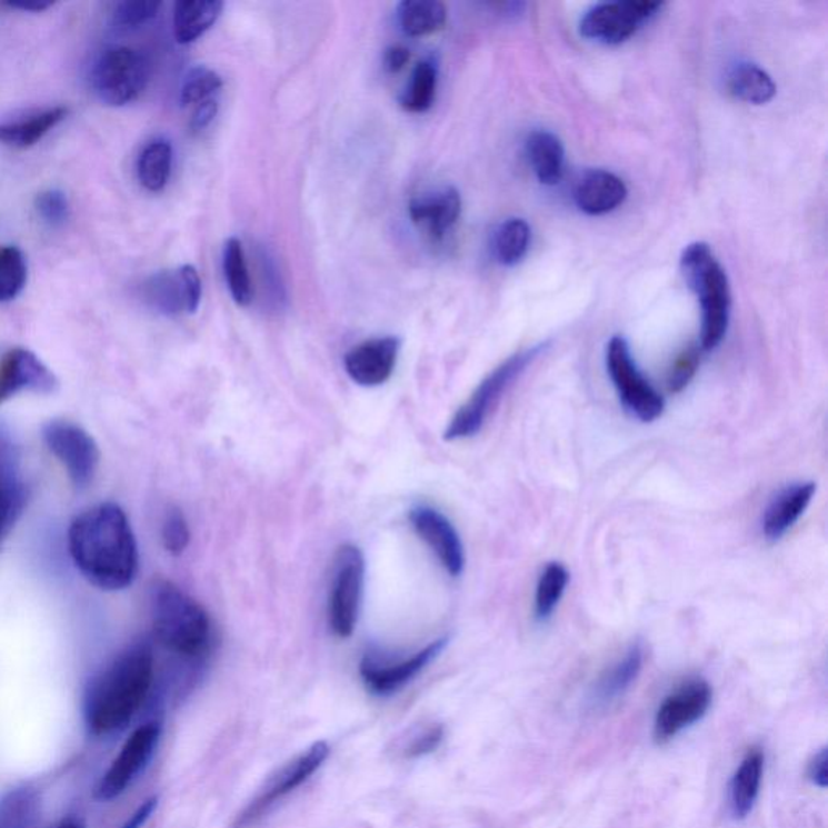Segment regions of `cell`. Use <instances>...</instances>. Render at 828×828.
Segmentation results:
<instances>
[{
    "label": "cell",
    "mask_w": 828,
    "mask_h": 828,
    "mask_svg": "<svg viewBox=\"0 0 828 828\" xmlns=\"http://www.w3.org/2000/svg\"><path fill=\"white\" fill-rule=\"evenodd\" d=\"M408 215H410L411 222L431 240H443L460 219V193L449 187L416 197L408 206Z\"/></svg>",
    "instance_id": "d6986e66"
},
{
    "label": "cell",
    "mask_w": 828,
    "mask_h": 828,
    "mask_svg": "<svg viewBox=\"0 0 828 828\" xmlns=\"http://www.w3.org/2000/svg\"><path fill=\"white\" fill-rule=\"evenodd\" d=\"M151 620L156 641L184 659H202L211 648L212 625L204 607L167 579L151 586Z\"/></svg>",
    "instance_id": "3957f363"
},
{
    "label": "cell",
    "mask_w": 828,
    "mask_h": 828,
    "mask_svg": "<svg viewBox=\"0 0 828 828\" xmlns=\"http://www.w3.org/2000/svg\"><path fill=\"white\" fill-rule=\"evenodd\" d=\"M437 90V67L432 60H422L411 74L410 84L401 98V106L410 112L422 113L431 109Z\"/></svg>",
    "instance_id": "e575fe53"
},
{
    "label": "cell",
    "mask_w": 828,
    "mask_h": 828,
    "mask_svg": "<svg viewBox=\"0 0 828 828\" xmlns=\"http://www.w3.org/2000/svg\"><path fill=\"white\" fill-rule=\"evenodd\" d=\"M217 110H219V102H217V99H209V101L197 106L193 117H191V128H193L194 131H201L204 130L206 127L211 126L212 120L216 119Z\"/></svg>",
    "instance_id": "ee69618b"
},
{
    "label": "cell",
    "mask_w": 828,
    "mask_h": 828,
    "mask_svg": "<svg viewBox=\"0 0 828 828\" xmlns=\"http://www.w3.org/2000/svg\"><path fill=\"white\" fill-rule=\"evenodd\" d=\"M223 273L235 303L248 307L252 301V286L243 245L237 238L227 240L223 248Z\"/></svg>",
    "instance_id": "d6a6232c"
},
{
    "label": "cell",
    "mask_w": 828,
    "mask_h": 828,
    "mask_svg": "<svg viewBox=\"0 0 828 828\" xmlns=\"http://www.w3.org/2000/svg\"><path fill=\"white\" fill-rule=\"evenodd\" d=\"M408 60H410V51L407 48L392 46L383 54V67H386L387 72L397 73L407 66Z\"/></svg>",
    "instance_id": "f6af8a7d"
},
{
    "label": "cell",
    "mask_w": 828,
    "mask_h": 828,
    "mask_svg": "<svg viewBox=\"0 0 828 828\" xmlns=\"http://www.w3.org/2000/svg\"><path fill=\"white\" fill-rule=\"evenodd\" d=\"M645 664V649L642 646L632 645L625 654L624 659L618 660L610 670L600 677L592 691V702L597 707L610 706L620 699L631 685L638 680Z\"/></svg>",
    "instance_id": "603a6c76"
},
{
    "label": "cell",
    "mask_w": 828,
    "mask_h": 828,
    "mask_svg": "<svg viewBox=\"0 0 828 828\" xmlns=\"http://www.w3.org/2000/svg\"><path fill=\"white\" fill-rule=\"evenodd\" d=\"M366 561L357 546L345 543L333 557L330 582L329 627L339 638H350L358 625L365 589Z\"/></svg>",
    "instance_id": "52a82bcc"
},
{
    "label": "cell",
    "mask_w": 828,
    "mask_h": 828,
    "mask_svg": "<svg viewBox=\"0 0 828 828\" xmlns=\"http://www.w3.org/2000/svg\"><path fill=\"white\" fill-rule=\"evenodd\" d=\"M69 546L78 570L96 588L122 591L137 577V539L119 505H96L78 515L70 526Z\"/></svg>",
    "instance_id": "6da1fadb"
},
{
    "label": "cell",
    "mask_w": 828,
    "mask_h": 828,
    "mask_svg": "<svg viewBox=\"0 0 828 828\" xmlns=\"http://www.w3.org/2000/svg\"><path fill=\"white\" fill-rule=\"evenodd\" d=\"M442 727L426 728V730L422 731L421 735H418V737L413 738V741L410 742V746H407V749H405V751H407L408 757L429 755V752L436 751V749L439 748L440 742H442Z\"/></svg>",
    "instance_id": "b9f144b4"
},
{
    "label": "cell",
    "mask_w": 828,
    "mask_h": 828,
    "mask_svg": "<svg viewBox=\"0 0 828 828\" xmlns=\"http://www.w3.org/2000/svg\"><path fill=\"white\" fill-rule=\"evenodd\" d=\"M172 146L166 140H154L144 146L138 156V180L146 190L158 193L169 183L172 173Z\"/></svg>",
    "instance_id": "f546056e"
},
{
    "label": "cell",
    "mask_w": 828,
    "mask_h": 828,
    "mask_svg": "<svg viewBox=\"0 0 828 828\" xmlns=\"http://www.w3.org/2000/svg\"><path fill=\"white\" fill-rule=\"evenodd\" d=\"M7 7H10V9L13 10H23V12H44V10H48L49 7H52V3H7Z\"/></svg>",
    "instance_id": "7dc6e473"
},
{
    "label": "cell",
    "mask_w": 828,
    "mask_h": 828,
    "mask_svg": "<svg viewBox=\"0 0 828 828\" xmlns=\"http://www.w3.org/2000/svg\"><path fill=\"white\" fill-rule=\"evenodd\" d=\"M191 532L187 518L180 508L167 510L162 522V543L170 556L179 557L190 546Z\"/></svg>",
    "instance_id": "ab89813d"
},
{
    "label": "cell",
    "mask_w": 828,
    "mask_h": 828,
    "mask_svg": "<svg viewBox=\"0 0 828 828\" xmlns=\"http://www.w3.org/2000/svg\"><path fill=\"white\" fill-rule=\"evenodd\" d=\"M808 777L816 787L826 790L828 787V749L822 748L809 762Z\"/></svg>",
    "instance_id": "7bdbcfd3"
},
{
    "label": "cell",
    "mask_w": 828,
    "mask_h": 828,
    "mask_svg": "<svg viewBox=\"0 0 828 828\" xmlns=\"http://www.w3.org/2000/svg\"><path fill=\"white\" fill-rule=\"evenodd\" d=\"M91 88L99 101L122 108L140 98L149 80L148 60L126 46L109 48L91 67Z\"/></svg>",
    "instance_id": "8992f818"
},
{
    "label": "cell",
    "mask_w": 828,
    "mask_h": 828,
    "mask_svg": "<svg viewBox=\"0 0 828 828\" xmlns=\"http://www.w3.org/2000/svg\"><path fill=\"white\" fill-rule=\"evenodd\" d=\"M28 266L17 247H0V303L16 300L27 286Z\"/></svg>",
    "instance_id": "d590c367"
},
{
    "label": "cell",
    "mask_w": 828,
    "mask_h": 828,
    "mask_svg": "<svg viewBox=\"0 0 828 828\" xmlns=\"http://www.w3.org/2000/svg\"><path fill=\"white\" fill-rule=\"evenodd\" d=\"M408 518L416 535L428 543L449 575L460 577L467 563L465 547L449 518L429 505H416L408 513Z\"/></svg>",
    "instance_id": "2e32d148"
},
{
    "label": "cell",
    "mask_w": 828,
    "mask_h": 828,
    "mask_svg": "<svg viewBox=\"0 0 828 828\" xmlns=\"http://www.w3.org/2000/svg\"><path fill=\"white\" fill-rule=\"evenodd\" d=\"M401 342L397 337L366 340L345 357V371L361 387H378L392 378Z\"/></svg>",
    "instance_id": "ac0fdd59"
},
{
    "label": "cell",
    "mask_w": 828,
    "mask_h": 828,
    "mask_svg": "<svg viewBox=\"0 0 828 828\" xmlns=\"http://www.w3.org/2000/svg\"><path fill=\"white\" fill-rule=\"evenodd\" d=\"M201 279L193 266L152 273L141 283V298L149 308L169 318L193 315L201 303Z\"/></svg>",
    "instance_id": "8fae6325"
},
{
    "label": "cell",
    "mask_w": 828,
    "mask_h": 828,
    "mask_svg": "<svg viewBox=\"0 0 828 828\" xmlns=\"http://www.w3.org/2000/svg\"><path fill=\"white\" fill-rule=\"evenodd\" d=\"M681 272L686 283L699 298L702 311V350H716L730 322L731 293L727 273L709 245H689L681 256Z\"/></svg>",
    "instance_id": "277c9868"
},
{
    "label": "cell",
    "mask_w": 828,
    "mask_h": 828,
    "mask_svg": "<svg viewBox=\"0 0 828 828\" xmlns=\"http://www.w3.org/2000/svg\"><path fill=\"white\" fill-rule=\"evenodd\" d=\"M712 704V688L701 678L686 681L677 691L660 704L654 721V738L657 742L670 741L685 728L702 719Z\"/></svg>",
    "instance_id": "9a60e30c"
},
{
    "label": "cell",
    "mask_w": 828,
    "mask_h": 828,
    "mask_svg": "<svg viewBox=\"0 0 828 828\" xmlns=\"http://www.w3.org/2000/svg\"><path fill=\"white\" fill-rule=\"evenodd\" d=\"M34 209L42 223L59 229L70 217V201L62 190L51 188V190L41 191L34 199Z\"/></svg>",
    "instance_id": "f35d334b"
},
{
    "label": "cell",
    "mask_w": 828,
    "mask_h": 828,
    "mask_svg": "<svg viewBox=\"0 0 828 828\" xmlns=\"http://www.w3.org/2000/svg\"><path fill=\"white\" fill-rule=\"evenodd\" d=\"M607 369L621 403L639 421L652 422L664 415L666 400L639 372L624 337H613L607 345Z\"/></svg>",
    "instance_id": "ba28073f"
},
{
    "label": "cell",
    "mask_w": 828,
    "mask_h": 828,
    "mask_svg": "<svg viewBox=\"0 0 828 828\" xmlns=\"http://www.w3.org/2000/svg\"><path fill=\"white\" fill-rule=\"evenodd\" d=\"M568 581H570V573H568L565 565L559 563V561L547 565L546 570L540 575L538 588H536L535 606L538 620H547L553 613L565 595Z\"/></svg>",
    "instance_id": "836d02e7"
},
{
    "label": "cell",
    "mask_w": 828,
    "mask_h": 828,
    "mask_svg": "<svg viewBox=\"0 0 828 828\" xmlns=\"http://www.w3.org/2000/svg\"><path fill=\"white\" fill-rule=\"evenodd\" d=\"M542 347L529 348L521 353L513 355L493 369L478 389L472 392L467 403L451 418L449 428L443 432L446 440H461L475 437L485 428L487 418L499 403L515 379L520 378L525 369L538 358Z\"/></svg>",
    "instance_id": "5b68a950"
},
{
    "label": "cell",
    "mask_w": 828,
    "mask_h": 828,
    "mask_svg": "<svg viewBox=\"0 0 828 828\" xmlns=\"http://www.w3.org/2000/svg\"><path fill=\"white\" fill-rule=\"evenodd\" d=\"M59 389L54 372L33 351L12 348L0 360V405L21 392L51 396Z\"/></svg>",
    "instance_id": "e0dca14e"
},
{
    "label": "cell",
    "mask_w": 828,
    "mask_h": 828,
    "mask_svg": "<svg viewBox=\"0 0 828 828\" xmlns=\"http://www.w3.org/2000/svg\"><path fill=\"white\" fill-rule=\"evenodd\" d=\"M161 2L152 0H126L117 3L112 13V24L117 30H137L158 17Z\"/></svg>",
    "instance_id": "74e56055"
},
{
    "label": "cell",
    "mask_w": 828,
    "mask_h": 828,
    "mask_svg": "<svg viewBox=\"0 0 828 828\" xmlns=\"http://www.w3.org/2000/svg\"><path fill=\"white\" fill-rule=\"evenodd\" d=\"M69 109L51 108L34 113L28 119L0 123V143L16 149H28L38 144L49 131L67 119Z\"/></svg>",
    "instance_id": "d4e9b609"
},
{
    "label": "cell",
    "mask_w": 828,
    "mask_h": 828,
    "mask_svg": "<svg viewBox=\"0 0 828 828\" xmlns=\"http://www.w3.org/2000/svg\"><path fill=\"white\" fill-rule=\"evenodd\" d=\"M223 10L220 0H180L173 9V34L180 44H190L215 27Z\"/></svg>",
    "instance_id": "cb8c5ba5"
},
{
    "label": "cell",
    "mask_w": 828,
    "mask_h": 828,
    "mask_svg": "<svg viewBox=\"0 0 828 828\" xmlns=\"http://www.w3.org/2000/svg\"><path fill=\"white\" fill-rule=\"evenodd\" d=\"M24 505V487L19 476V455L0 433V539L10 531Z\"/></svg>",
    "instance_id": "7402d4cb"
},
{
    "label": "cell",
    "mask_w": 828,
    "mask_h": 828,
    "mask_svg": "<svg viewBox=\"0 0 828 828\" xmlns=\"http://www.w3.org/2000/svg\"><path fill=\"white\" fill-rule=\"evenodd\" d=\"M156 808H158V798L148 799L143 805L134 810L133 816L123 824L122 828H141L148 822L149 817L152 816Z\"/></svg>",
    "instance_id": "bcb514c9"
},
{
    "label": "cell",
    "mask_w": 828,
    "mask_h": 828,
    "mask_svg": "<svg viewBox=\"0 0 828 828\" xmlns=\"http://www.w3.org/2000/svg\"><path fill=\"white\" fill-rule=\"evenodd\" d=\"M56 828H87V826H84L83 820L70 817V819L63 820V822H60Z\"/></svg>",
    "instance_id": "c3c4849f"
},
{
    "label": "cell",
    "mask_w": 828,
    "mask_h": 828,
    "mask_svg": "<svg viewBox=\"0 0 828 828\" xmlns=\"http://www.w3.org/2000/svg\"><path fill=\"white\" fill-rule=\"evenodd\" d=\"M161 738V725L146 724L133 731L123 745L122 751L116 757L108 772L98 785L96 796L101 801L119 798L127 788L133 784L134 778L148 766L149 759L154 755Z\"/></svg>",
    "instance_id": "5bb4252c"
},
{
    "label": "cell",
    "mask_w": 828,
    "mask_h": 828,
    "mask_svg": "<svg viewBox=\"0 0 828 828\" xmlns=\"http://www.w3.org/2000/svg\"><path fill=\"white\" fill-rule=\"evenodd\" d=\"M42 436L73 486L78 489L90 486L101 460V451L91 433L72 421L54 419L44 426Z\"/></svg>",
    "instance_id": "9c48e42d"
},
{
    "label": "cell",
    "mask_w": 828,
    "mask_h": 828,
    "mask_svg": "<svg viewBox=\"0 0 828 828\" xmlns=\"http://www.w3.org/2000/svg\"><path fill=\"white\" fill-rule=\"evenodd\" d=\"M449 639L440 638L426 646L413 656L400 660H382L375 654H366L360 664V675L369 691L378 696H389L410 684L429 664H432Z\"/></svg>",
    "instance_id": "4fadbf2b"
},
{
    "label": "cell",
    "mask_w": 828,
    "mask_h": 828,
    "mask_svg": "<svg viewBox=\"0 0 828 828\" xmlns=\"http://www.w3.org/2000/svg\"><path fill=\"white\" fill-rule=\"evenodd\" d=\"M699 362H701V350L698 345H689L686 347L677 360L674 361L670 372H668L667 386L671 393L681 392L686 387L689 386L692 378H695L696 371H698Z\"/></svg>",
    "instance_id": "60d3db41"
},
{
    "label": "cell",
    "mask_w": 828,
    "mask_h": 828,
    "mask_svg": "<svg viewBox=\"0 0 828 828\" xmlns=\"http://www.w3.org/2000/svg\"><path fill=\"white\" fill-rule=\"evenodd\" d=\"M397 17L405 34L422 38L442 30L447 9L439 0H405L398 6Z\"/></svg>",
    "instance_id": "83f0119b"
},
{
    "label": "cell",
    "mask_w": 828,
    "mask_h": 828,
    "mask_svg": "<svg viewBox=\"0 0 828 828\" xmlns=\"http://www.w3.org/2000/svg\"><path fill=\"white\" fill-rule=\"evenodd\" d=\"M657 2H606L589 9L579 23L582 37L603 44H620L660 10Z\"/></svg>",
    "instance_id": "7c38bea8"
},
{
    "label": "cell",
    "mask_w": 828,
    "mask_h": 828,
    "mask_svg": "<svg viewBox=\"0 0 828 828\" xmlns=\"http://www.w3.org/2000/svg\"><path fill=\"white\" fill-rule=\"evenodd\" d=\"M628 197L627 184L607 170H588L575 184L573 199L579 209L589 216H602L624 204Z\"/></svg>",
    "instance_id": "ffe728a7"
},
{
    "label": "cell",
    "mask_w": 828,
    "mask_h": 828,
    "mask_svg": "<svg viewBox=\"0 0 828 828\" xmlns=\"http://www.w3.org/2000/svg\"><path fill=\"white\" fill-rule=\"evenodd\" d=\"M222 88V78L208 69V67H194L184 77L181 83L180 102L181 106H199L202 102L215 99L217 92Z\"/></svg>",
    "instance_id": "8d00e7d4"
},
{
    "label": "cell",
    "mask_w": 828,
    "mask_h": 828,
    "mask_svg": "<svg viewBox=\"0 0 828 828\" xmlns=\"http://www.w3.org/2000/svg\"><path fill=\"white\" fill-rule=\"evenodd\" d=\"M41 799L33 788H17L0 799V828H37Z\"/></svg>",
    "instance_id": "4dcf8cb0"
},
{
    "label": "cell",
    "mask_w": 828,
    "mask_h": 828,
    "mask_svg": "<svg viewBox=\"0 0 828 828\" xmlns=\"http://www.w3.org/2000/svg\"><path fill=\"white\" fill-rule=\"evenodd\" d=\"M330 755V748L325 741L315 742L307 751L295 757L289 764L282 767L276 775L266 781L265 787L258 792L255 799L243 810L238 819L237 828H245L255 824L259 817L265 816L270 808L277 805L280 799L289 796L290 792L307 784L327 760Z\"/></svg>",
    "instance_id": "30bf717a"
},
{
    "label": "cell",
    "mask_w": 828,
    "mask_h": 828,
    "mask_svg": "<svg viewBox=\"0 0 828 828\" xmlns=\"http://www.w3.org/2000/svg\"><path fill=\"white\" fill-rule=\"evenodd\" d=\"M154 684V654L148 642L123 650L91 681L84 696V719L94 735L126 728Z\"/></svg>",
    "instance_id": "7a4b0ae2"
},
{
    "label": "cell",
    "mask_w": 828,
    "mask_h": 828,
    "mask_svg": "<svg viewBox=\"0 0 828 828\" xmlns=\"http://www.w3.org/2000/svg\"><path fill=\"white\" fill-rule=\"evenodd\" d=\"M816 489L814 482H798L785 487L764 513L762 532L766 539L775 542L784 538L809 507Z\"/></svg>",
    "instance_id": "44dd1931"
},
{
    "label": "cell",
    "mask_w": 828,
    "mask_h": 828,
    "mask_svg": "<svg viewBox=\"0 0 828 828\" xmlns=\"http://www.w3.org/2000/svg\"><path fill=\"white\" fill-rule=\"evenodd\" d=\"M526 154L540 183L557 184L563 176V144L556 134L536 130L526 140Z\"/></svg>",
    "instance_id": "4316f807"
},
{
    "label": "cell",
    "mask_w": 828,
    "mask_h": 828,
    "mask_svg": "<svg viewBox=\"0 0 828 828\" xmlns=\"http://www.w3.org/2000/svg\"><path fill=\"white\" fill-rule=\"evenodd\" d=\"M531 230L522 219H508L500 223L492 238V251L497 261L503 266H515L529 250Z\"/></svg>",
    "instance_id": "1f68e13d"
},
{
    "label": "cell",
    "mask_w": 828,
    "mask_h": 828,
    "mask_svg": "<svg viewBox=\"0 0 828 828\" xmlns=\"http://www.w3.org/2000/svg\"><path fill=\"white\" fill-rule=\"evenodd\" d=\"M727 84L735 98L756 106L772 101L777 92L772 77L755 63L748 62L738 63L731 69Z\"/></svg>",
    "instance_id": "f1b7e54d"
},
{
    "label": "cell",
    "mask_w": 828,
    "mask_h": 828,
    "mask_svg": "<svg viewBox=\"0 0 828 828\" xmlns=\"http://www.w3.org/2000/svg\"><path fill=\"white\" fill-rule=\"evenodd\" d=\"M764 755L760 749H751L742 759L730 785V808L735 819H746L755 809L762 784Z\"/></svg>",
    "instance_id": "484cf974"
}]
</instances>
